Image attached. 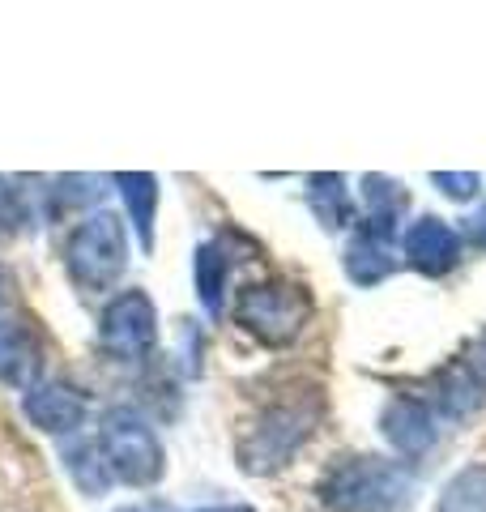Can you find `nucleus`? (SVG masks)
<instances>
[{"instance_id":"obj_1","label":"nucleus","mask_w":486,"mask_h":512,"mask_svg":"<svg viewBox=\"0 0 486 512\" xmlns=\"http://www.w3.org/2000/svg\"><path fill=\"white\" fill-rule=\"evenodd\" d=\"M320 500L333 512H410L414 474L401 461L384 457H342L324 474Z\"/></svg>"},{"instance_id":"obj_2","label":"nucleus","mask_w":486,"mask_h":512,"mask_svg":"<svg viewBox=\"0 0 486 512\" xmlns=\"http://www.w3.org/2000/svg\"><path fill=\"white\" fill-rule=\"evenodd\" d=\"M128 265V239H124V222L120 214H90L81 227L69 235L64 244V269L77 282V291L86 295H103L120 282Z\"/></svg>"},{"instance_id":"obj_3","label":"nucleus","mask_w":486,"mask_h":512,"mask_svg":"<svg viewBox=\"0 0 486 512\" xmlns=\"http://www.w3.org/2000/svg\"><path fill=\"white\" fill-rule=\"evenodd\" d=\"M94 448H99L107 474L128 487H154L162 478V444L137 410H107Z\"/></svg>"},{"instance_id":"obj_4","label":"nucleus","mask_w":486,"mask_h":512,"mask_svg":"<svg viewBox=\"0 0 486 512\" xmlns=\"http://www.w3.org/2000/svg\"><path fill=\"white\" fill-rule=\"evenodd\" d=\"M235 320L265 346H290L312 320V295L295 282H261L239 291Z\"/></svg>"},{"instance_id":"obj_5","label":"nucleus","mask_w":486,"mask_h":512,"mask_svg":"<svg viewBox=\"0 0 486 512\" xmlns=\"http://www.w3.org/2000/svg\"><path fill=\"white\" fill-rule=\"evenodd\" d=\"M316 410H299V406H273L261 419L252 423V431L239 444V461L248 474H273L282 470L290 457L299 453V444L312 436Z\"/></svg>"},{"instance_id":"obj_6","label":"nucleus","mask_w":486,"mask_h":512,"mask_svg":"<svg viewBox=\"0 0 486 512\" xmlns=\"http://www.w3.org/2000/svg\"><path fill=\"white\" fill-rule=\"evenodd\" d=\"M158 338V312L154 299L145 291H124L107 303V312L99 320V342L107 355L120 359H145Z\"/></svg>"},{"instance_id":"obj_7","label":"nucleus","mask_w":486,"mask_h":512,"mask_svg":"<svg viewBox=\"0 0 486 512\" xmlns=\"http://www.w3.org/2000/svg\"><path fill=\"white\" fill-rule=\"evenodd\" d=\"M397 269V222L363 218L346 248V278L359 286H376Z\"/></svg>"},{"instance_id":"obj_8","label":"nucleus","mask_w":486,"mask_h":512,"mask_svg":"<svg viewBox=\"0 0 486 512\" xmlns=\"http://www.w3.org/2000/svg\"><path fill=\"white\" fill-rule=\"evenodd\" d=\"M86 397L69 380H35L22 397V414L47 436H69L86 423Z\"/></svg>"},{"instance_id":"obj_9","label":"nucleus","mask_w":486,"mask_h":512,"mask_svg":"<svg viewBox=\"0 0 486 512\" xmlns=\"http://www.w3.org/2000/svg\"><path fill=\"white\" fill-rule=\"evenodd\" d=\"M401 252H405V261H410L418 274H427V278H444L452 274V269L461 265V235L448 227L444 218H418L410 231H405L401 239Z\"/></svg>"},{"instance_id":"obj_10","label":"nucleus","mask_w":486,"mask_h":512,"mask_svg":"<svg viewBox=\"0 0 486 512\" xmlns=\"http://www.w3.org/2000/svg\"><path fill=\"white\" fill-rule=\"evenodd\" d=\"M380 431L401 457H423L427 448H435V440H440L435 410L427 402H414V397H397V402H388L384 414H380Z\"/></svg>"},{"instance_id":"obj_11","label":"nucleus","mask_w":486,"mask_h":512,"mask_svg":"<svg viewBox=\"0 0 486 512\" xmlns=\"http://www.w3.org/2000/svg\"><path fill=\"white\" fill-rule=\"evenodd\" d=\"M43 367V350L22 320H0V384L30 389Z\"/></svg>"},{"instance_id":"obj_12","label":"nucleus","mask_w":486,"mask_h":512,"mask_svg":"<svg viewBox=\"0 0 486 512\" xmlns=\"http://www.w3.org/2000/svg\"><path fill=\"white\" fill-rule=\"evenodd\" d=\"M116 188L128 205V222L137 227V239L145 252H154V214H158V180L145 171H124L116 175Z\"/></svg>"},{"instance_id":"obj_13","label":"nucleus","mask_w":486,"mask_h":512,"mask_svg":"<svg viewBox=\"0 0 486 512\" xmlns=\"http://www.w3.org/2000/svg\"><path fill=\"white\" fill-rule=\"evenodd\" d=\"M486 397V380L474 372L469 363H457L448 367L440 376V389H435V406L444 410V419H465V414H474Z\"/></svg>"},{"instance_id":"obj_14","label":"nucleus","mask_w":486,"mask_h":512,"mask_svg":"<svg viewBox=\"0 0 486 512\" xmlns=\"http://www.w3.org/2000/svg\"><path fill=\"white\" fill-rule=\"evenodd\" d=\"M307 201H312V214L320 218V227L342 231L354 218V201L342 175H312L307 180Z\"/></svg>"},{"instance_id":"obj_15","label":"nucleus","mask_w":486,"mask_h":512,"mask_svg":"<svg viewBox=\"0 0 486 512\" xmlns=\"http://www.w3.org/2000/svg\"><path fill=\"white\" fill-rule=\"evenodd\" d=\"M197 295H201L209 316L222 312V299H226V252L218 244H201L197 248Z\"/></svg>"},{"instance_id":"obj_16","label":"nucleus","mask_w":486,"mask_h":512,"mask_svg":"<svg viewBox=\"0 0 486 512\" xmlns=\"http://www.w3.org/2000/svg\"><path fill=\"white\" fill-rule=\"evenodd\" d=\"M440 512H486V466L461 470L440 495Z\"/></svg>"},{"instance_id":"obj_17","label":"nucleus","mask_w":486,"mask_h":512,"mask_svg":"<svg viewBox=\"0 0 486 512\" xmlns=\"http://www.w3.org/2000/svg\"><path fill=\"white\" fill-rule=\"evenodd\" d=\"M64 461H69V474H73V483L81 491H90V495H99L107 483H111V474L103 466V457H99V448L86 444V440H77L64 448Z\"/></svg>"},{"instance_id":"obj_18","label":"nucleus","mask_w":486,"mask_h":512,"mask_svg":"<svg viewBox=\"0 0 486 512\" xmlns=\"http://www.w3.org/2000/svg\"><path fill=\"white\" fill-rule=\"evenodd\" d=\"M431 180H435V188H444L452 201H469V197H474V192H478V175H469V171H465V175H452V171H435Z\"/></svg>"},{"instance_id":"obj_19","label":"nucleus","mask_w":486,"mask_h":512,"mask_svg":"<svg viewBox=\"0 0 486 512\" xmlns=\"http://www.w3.org/2000/svg\"><path fill=\"white\" fill-rule=\"evenodd\" d=\"M465 363L474 367V372L486 380V338H478V342H474V350H469V359H465Z\"/></svg>"},{"instance_id":"obj_20","label":"nucleus","mask_w":486,"mask_h":512,"mask_svg":"<svg viewBox=\"0 0 486 512\" xmlns=\"http://www.w3.org/2000/svg\"><path fill=\"white\" fill-rule=\"evenodd\" d=\"M469 239L486 248V205H482V210H478L474 218H469Z\"/></svg>"},{"instance_id":"obj_21","label":"nucleus","mask_w":486,"mask_h":512,"mask_svg":"<svg viewBox=\"0 0 486 512\" xmlns=\"http://www.w3.org/2000/svg\"><path fill=\"white\" fill-rule=\"evenodd\" d=\"M197 512H256L248 504H222V508H197Z\"/></svg>"},{"instance_id":"obj_22","label":"nucleus","mask_w":486,"mask_h":512,"mask_svg":"<svg viewBox=\"0 0 486 512\" xmlns=\"http://www.w3.org/2000/svg\"><path fill=\"white\" fill-rule=\"evenodd\" d=\"M5 201H9V188H5V180H0V214H5Z\"/></svg>"},{"instance_id":"obj_23","label":"nucleus","mask_w":486,"mask_h":512,"mask_svg":"<svg viewBox=\"0 0 486 512\" xmlns=\"http://www.w3.org/2000/svg\"><path fill=\"white\" fill-rule=\"evenodd\" d=\"M120 512H137V508H120Z\"/></svg>"},{"instance_id":"obj_24","label":"nucleus","mask_w":486,"mask_h":512,"mask_svg":"<svg viewBox=\"0 0 486 512\" xmlns=\"http://www.w3.org/2000/svg\"><path fill=\"white\" fill-rule=\"evenodd\" d=\"M0 291H5V282H0Z\"/></svg>"}]
</instances>
